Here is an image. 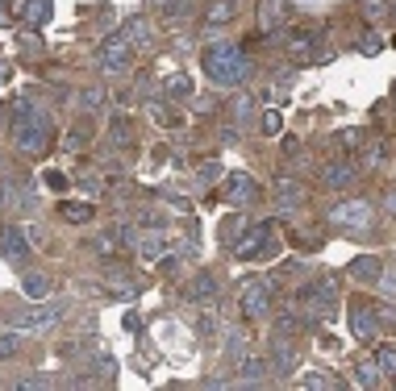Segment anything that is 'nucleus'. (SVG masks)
Here are the masks:
<instances>
[{
    "instance_id": "nucleus-1",
    "label": "nucleus",
    "mask_w": 396,
    "mask_h": 391,
    "mask_svg": "<svg viewBox=\"0 0 396 391\" xmlns=\"http://www.w3.org/2000/svg\"><path fill=\"white\" fill-rule=\"evenodd\" d=\"M13 142L25 154H42L46 146H50V117H46L38 104H25L21 100L13 108Z\"/></svg>"
},
{
    "instance_id": "nucleus-2",
    "label": "nucleus",
    "mask_w": 396,
    "mask_h": 391,
    "mask_svg": "<svg viewBox=\"0 0 396 391\" xmlns=\"http://www.w3.org/2000/svg\"><path fill=\"white\" fill-rule=\"evenodd\" d=\"M200 67L209 71V80L213 84H242L246 80V71H251V63H246V54L238 50V46H209L205 50V58H200Z\"/></svg>"
},
{
    "instance_id": "nucleus-3",
    "label": "nucleus",
    "mask_w": 396,
    "mask_h": 391,
    "mask_svg": "<svg viewBox=\"0 0 396 391\" xmlns=\"http://www.w3.org/2000/svg\"><path fill=\"white\" fill-rule=\"evenodd\" d=\"M130 63H133V46L126 38H104L100 50H96V67L104 75H121V71H130Z\"/></svg>"
},
{
    "instance_id": "nucleus-4",
    "label": "nucleus",
    "mask_w": 396,
    "mask_h": 391,
    "mask_svg": "<svg viewBox=\"0 0 396 391\" xmlns=\"http://www.w3.org/2000/svg\"><path fill=\"white\" fill-rule=\"evenodd\" d=\"M63 316V304H50V300H34V304L25 308V312H17V329L21 333H42V329H50L54 321Z\"/></svg>"
},
{
    "instance_id": "nucleus-5",
    "label": "nucleus",
    "mask_w": 396,
    "mask_h": 391,
    "mask_svg": "<svg viewBox=\"0 0 396 391\" xmlns=\"http://www.w3.org/2000/svg\"><path fill=\"white\" fill-rule=\"evenodd\" d=\"M0 254L13 262V266H25L30 259V237L21 225H0Z\"/></svg>"
},
{
    "instance_id": "nucleus-6",
    "label": "nucleus",
    "mask_w": 396,
    "mask_h": 391,
    "mask_svg": "<svg viewBox=\"0 0 396 391\" xmlns=\"http://www.w3.org/2000/svg\"><path fill=\"white\" fill-rule=\"evenodd\" d=\"M271 225H251V233H246V242H238L234 250L242 254V259H263V254H271Z\"/></svg>"
},
{
    "instance_id": "nucleus-7",
    "label": "nucleus",
    "mask_w": 396,
    "mask_h": 391,
    "mask_svg": "<svg viewBox=\"0 0 396 391\" xmlns=\"http://www.w3.org/2000/svg\"><path fill=\"white\" fill-rule=\"evenodd\" d=\"M301 304L308 312H317V316H325V312H334V287L321 279V283H308L305 292H301Z\"/></svg>"
},
{
    "instance_id": "nucleus-8",
    "label": "nucleus",
    "mask_w": 396,
    "mask_h": 391,
    "mask_svg": "<svg viewBox=\"0 0 396 391\" xmlns=\"http://www.w3.org/2000/svg\"><path fill=\"white\" fill-rule=\"evenodd\" d=\"M267 304H271V287H267V283H251V287L242 292V312H246L251 321H259L267 312Z\"/></svg>"
},
{
    "instance_id": "nucleus-9",
    "label": "nucleus",
    "mask_w": 396,
    "mask_h": 391,
    "mask_svg": "<svg viewBox=\"0 0 396 391\" xmlns=\"http://www.w3.org/2000/svg\"><path fill=\"white\" fill-rule=\"evenodd\" d=\"M251 196H255V179L242 171L229 175V183H225V200L229 204H251Z\"/></svg>"
},
{
    "instance_id": "nucleus-10",
    "label": "nucleus",
    "mask_w": 396,
    "mask_h": 391,
    "mask_svg": "<svg viewBox=\"0 0 396 391\" xmlns=\"http://www.w3.org/2000/svg\"><path fill=\"white\" fill-rule=\"evenodd\" d=\"M150 34H155V30H150V21H146V17H130V21H126V30H121V38H126L130 46H150Z\"/></svg>"
},
{
    "instance_id": "nucleus-11",
    "label": "nucleus",
    "mask_w": 396,
    "mask_h": 391,
    "mask_svg": "<svg viewBox=\"0 0 396 391\" xmlns=\"http://www.w3.org/2000/svg\"><path fill=\"white\" fill-rule=\"evenodd\" d=\"M167 250H172V242H167L163 233H146V237L138 242V254H142V259H163Z\"/></svg>"
},
{
    "instance_id": "nucleus-12",
    "label": "nucleus",
    "mask_w": 396,
    "mask_h": 391,
    "mask_svg": "<svg viewBox=\"0 0 396 391\" xmlns=\"http://www.w3.org/2000/svg\"><path fill=\"white\" fill-rule=\"evenodd\" d=\"M188 296H192V304H209V300L217 296V283H213V275H200V279L192 283V292H188Z\"/></svg>"
},
{
    "instance_id": "nucleus-13",
    "label": "nucleus",
    "mask_w": 396,
    "mask_h": 391,
    "mask_svg": "<svg viewBox=\"0 0 396 391\" xmlns=\"http://www.w3.org/2000/svg\"><path fill=\"white\" fill-rule=\"evenodd\" d=\"M367 204H342V209H334V221H347V225H367Z\"/></svg>"
},
{
    "instance_id": "nucleus-14",
    "label": "nucleus",
    "mask_w": 396,
    "mask_h": 391,
    "mask_svg": "<svg viewBox=\"0 0 396 391\" xmlns=\"http://www.w3.org/2000/svg\"><path fill=\"white\" fill-rule=\"evenodd\" d=\"M59 213H63V221H71V225H84V221L92 217L88 204H80V200H67V204H59Z\"/></svg>"
},
{
    "instance_id": "nucleus-15",
    "label": "nucleus",
    "mask_w": 396,
    "mask_h": 391,
    "mask_svg": "<svg viewBox=\"0 0 396 391\" xmlns=\"http://www.w3.org/2000/svg\"><path fill=\"white\" fill-rule=\"evenodd\" d=\"M21 287H25V296H30V300H46L50 279H46V275H25V283H21Z\"/></svg>"
},
{
    "instance_id": "nucleus-16",
    "label": "nucleus",
    "mask_w": 396,
    "mask_h": 391,
    "mask_svg": "<svg viewBox=\"0 0 396 391\" xmlns=\"http://www.w3.org/2000/svg\"><path fill=\"white\" fill-rule=\"evenodd\" d=\"M25 21H34V25L50 21V0H25Z\"/></svg>"
},
{
    "instance_id": "nucleus-17",
    "label": "nucleus",
    "mask_w": 396,
    "mask_h": 391,
    "mask_svg": "<svg viewBox=\"0 0 396 391\" xmlns=\"http://www.w3.org/2000/svg\"><path fill=\"white\" fill-rule=\"evenodd\" d=\"M117 237H121L117 229H109V233H100V237H96V250H100L104 259H113V254H117V250L126 246V242H117Z\"/></svg>"
},
{
    "instance_id": "nucleus-18",
    "label": "nucleus",
    "mask_w": 396,
    "mask_h": 391,
    "mask_svg": "<svg viewBox=\"0 0 396 391\" xmlns=\"http://www.w3.org/2000/svg\"><path fill=\"white\" fill-rule=\"evenodd\" d=\"M234 13H238V0H213V8H209L205 17L217 25V21H225V17H234Z\"/></svg>"
},
{
    "instance_id": "nucleus-19",
    "label": "nucleus",
    "mask_w": 396,
    "mask_h": 391,
    "mask_svg": "<svg viewBox=\"0 0 396 391\" xmlns=\"http://www.w3.org/2000/svg\"><path fill=\"white\" fill-rule=\"evenodd\" d=\"M354 179V171L351 167H342V163H338V167H330V171H325V183H330V187H347V183H351Z\"/></svg>"
},
{
    "instance_id": "nucleus-20",
    "label": "nucleus",
    "mask_w": 396,
    "mask_h": 391,
    "mask_svg": "<svg viewBox=\"0 0 396 391\" xmlns=\"http://www.w3.org/2000/svg\"><path fill=\"white\" fill-rule=\"evenodd\" d=\"M351 271H354V279H367V283H371V279H376V271H380V262H376V259H359Z\"/></svg>"
},
{
    "instance_id": "nucleus-21",
    "label": "nucleus",
    "mask_w": 396,
    "mask_h": 391,
    "mask_svg": "<svg viewBox=\"0 0 396 391\" xmlns=\"http://www.w3.org/2000/svg\"><path fill=\"white\" fill-rule=\"evenodd\" d=\"M21 354V337L17 333H0V358H17Z\"/></svg>"
},
{
    "instance_id": "nucleus-22",
    "label": "nucleus",
    "mask_w": 396,
    "mask_h": 391,
    "mask_svg": "<svg viewBox=\"0 0 396 391\" xmlns=\"http://www.w3.org/2000/svg\"><path fill=\"white\" fill-rule=\"evenodd\" d=\"M354 329H359V333H363V337H376V321H371V316H367V312H363V308H359V312H354Z\"/></svg>"
},
{
    "instance_id": "nucleus-23",
    "label": "nucleus",
    "mask_w": 396,
    "mask_h": 391,
    "mask_svg": "<svg viewBox=\"0 0 396 391\" xmlns=\"http://www.w3.org/2000/svg\"><path fill=\"white\" fill-rule=\"evenodd\" d=\"M104 279H109L113 287H121V292H133V279H126V275H117V266H109V271H104Z\"/></svg>"
},
{
    "instance_id": "nucleus-24",
    "label": "nucleus",
    "mask_w": 396,
    "mask_h": 391,
    "mask_svg": "<svg viewBox=\"0 0 396 391\" xmlns=\"http://www.w3.org/2000/svg\"><path fill=\"white\" fill-rule=\"evenodd\" d=\"M100 100H104V96H100V92H92V87L80 92V108H100Z\"/></svg>"
},
{
    "instance_id": "nucleus-25",
    "label": "nucleus",
    "mask_w": 396,
    "mask_h": 391,
    "mask_svg": "<svg viewBox=\"0 0 396 391\" xmlns=\"http://www.w3.org/2000/svg\"><path fill=\"white\" fill-rule=\"evenodd\" d=\"M296 196H301V187H292V183L284 179V183H280V200H284V209H292V200H296Z\"/></svg>"
},
{
    "instance_id": "nucleus-26",
    "label": "nucleus",
    "mask_w": 396,
    "mask_h": 391,
    "mask_svg": "<svg viewBox=\"0 0 396 391\" xmlns=\"http://www.w3.org/2000/svg\"><path fill=\"white\" fill-rule=\"evenodd\" d=\"M167 87H172V92H179V96H184V92H188V75H176V71H172V75H167Z\"/></svg>"
},
{
    "instance_id": "nucleus-27",
    "label": "nucleus",
    "mask_w": 396,
    "mask_h": 391,
    "mask_svg": "<svg viewBox=\"0 0 396 391\" xmlns=\"http://www.w3.org/2000/svg\"><path fill=\"white\" fill-rule=\"evenodd\" d=\"M380 362H384V366L396 375V349H384V354H380Z\"/></svg>"
},
{
    "instance_id": "nucleus-28",
    "label": "nucleus",
    "mask_w": 396,
    "mask_h": 391,
    "mask_svg": "<svg viewBox=\"0 0 396 391\" xmlns=\"http://www.w3.org/2000/svg\"><path fill=\"white\" fill-rule=\"evenodd\" d=\"M392 204H396V192H392Z\"/></svg>"
}]
</instances>
